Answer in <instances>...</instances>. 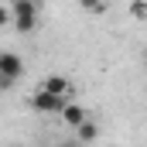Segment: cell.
Wrapping results in <instances>:
<instances>
[{"mask_svg":"<svg viewBox=\"0 0 147 147\" xmlns=\"http://www.w3.org/2000/svg\"><path fill=\"white\" fill-rule=\"evenodd\" d=\"M45 89H48V92H55V96H62V99H72V96H75V86L69 82V79H62V75L45 79Z\"/></svg>","mask_w":147,"mask_h":147,"instance_id":"5b68a950","label":"cell"},{"mask_svg":"<svg viewBox=\"0 0 147 147\" xmlns=\"http://www.w3.org/2000/svg\"><path fill=\"white\" fill-rule=\"evenodd\" d=\"M38 10H41V3H34V0H10V24L21 34H31L38 28Z\"/></svg>","mask_w":147,"mask_h":147,"instance_id":"6da1fadb","label":"cell"},{"mask_svg":"<svg viewBox=\"0 0 147 147\" xmlns=\"http://www.w3.org/2000/svg\"><path fill=\"white\" fill-rule=\"evenodd\" d=\"M130 14H134L137 21H144V17H147V3H144V0H134V3H130Z\"/></svg>","mask_w":147,"mask_h":147,"instance_id":"ba28073f","label":"cell"},{"mask_svg":"<svg viewBox=\"0 0 147 147\" xmlns=\"http://www.w3.org/2000/svg\"><path fill=\"white\" fill-rule=\"evenodd\" d=\"M62 103H65V99L55 96V92H48L45 86L34 89V96H31V106H34L38 113H58V110H62Z\"/></svg>","mask_w":147,"mask_h":147,"instance_id":"3957f363","label":"cell"},{"mask_svg":"<svg viewBox=\"0 0 147 147\" xmlns=\"http://www.w3.org/2000/svg\"><path fill=\"white\" fill-rule=\"evenodd\" d=\"M34 3H41V0H34Z\"/></svg>","mask_w":147,"mask_h":147,"instance_id":"30bf717a","label":"cell"},{"mask_svg":"<svg viewBox=\"0 0 147 147\" xmlns=\"http://www.w3.org/2000/svg\"><path fill=\"white\" fill-rule=\"evenodd\" d=\"M7 24H10V7L0 3V28H7Z\"/></svg>","mask_w":147,"mask_h":147,"instance_id":"9c48e42d","label":"cell"},{"mask_svg":"<svg viewBox=\"0 0 147 147\" xmlns=\"http://www.w3.org/2000/svg\"><path fill=\"white\" fill-rule=\"evenodd\" d=\"M75 134H79V140H82V144H89V140H96V137H99V127H96V123L86 116V120L75 127Z\"/></svg>","mask_w":147,"mask_h":147,"instance_id":"8992f818","label":"cell"},{"mask_svg":"<svg viewBox=\"0 0 147 147\" xmlns=\"http://www.w3.org/2000/svg\"><path fill=\"white\" fill-rule=\"evenodd\" d=\"M0 75L10 79V82H17L24 75V58L17 51H0Z\"/></svg>","mask_w":147,"mask_h":147,"instance_id":"7a4b0ae2","label":"cell"},{"mask_svg":"<svg viewBox=\"0 0 147 147\" xmlns=\"http://www.w3.org/2000/svg\"><path fill=\"white\" fill-rule=\"evenodd\" d=\"M58 116H62L69 127H79L89 113H86V106H79V103H72V99H65V103H62V110H58Z\"/></svg>","mask_w":147,"mask_h":147,"instance_id":"277c9868","label":"cell"},{"mask_svg":"<svg viewBox=\"0 0 147 147\" xmlns=\"http://www.w3.org/2000/svg\"><path fill=\"white\" fill-rule=\"evenodd\" d=\"M79 7L89 10V14H103L106 10V0H79Z\"/></svg>","mask_w":147,"mask_h":147,"instance_id":"52a82bcc","label":"cell"}]
</instances>
